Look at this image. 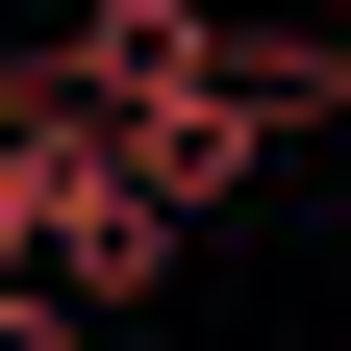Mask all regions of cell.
I'll return each mask as SVG.
<instances>
[{"label": "cell", "instance_id": "1", "mask_svg": "<svg viewBox=\"0 0 351 351\" xmlns=\"http://www.w3.org/2000/svg\"><path fill=\"white\" fill-rule=\"evenodd\" d=\"M201 75H226V25H201V0H75V51L25 75V101H75V125H151V101H201Z\"/></svg>", "mask_w": 351, "mask_h": 351}, {"label": "cell", "instance_id": "2", "mask_svg": "<svg viewBox=\"0 0 351 351\" xmlns=\"http://www.w3.org/2000/svg\"><path fill=\"white\" fill-rule=\"evenodd\" d=\"M0 351H75V301H25V276H0Z\"/></svg>", "mask_w": 351, "mask_h": 351}, {"label": "cell", "instance_id": "3", "mask_svg": "<svg viewBox=\"0 0 351 351\" xmlns=\"http://www.w3.org/2000/svg\"><path fill=\"white\" fill-rule=\"evenodd\" d=\"M326 101H351V51H326Z\"/></svg>", "mask_w": 351, "mask_h": 351}]
</instances>
